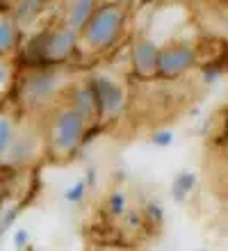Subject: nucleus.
I'll list each match as a JSON object with an SVG mask.
<instances>
[{"label":"nucleus","mask_w":228,"mask_h":251,"mask_svg":"<svg viewBox=\"0 0 228 251\" xmlns=\"http://www.w3.org/2000/svg\"><path fill=\"white\" fill-rule=\"evenodd\" d=\"M62 130H59V137H62V144H73L80 135V128H82V121H80L78 114H66L64 119H62V126H59Z\"/></svg>","instance_id":"obj_2"},{"label":"nucleus","mask_w":228,"mask_h":251,"mask_svg":"<svg viewBox=\"0 0 228 251\" xmlns=\"http://www.w3.org/2000/svg\"><path fill=\"white\" fill-rule=\"evenodd\" d=\"M119 12H114V9H105L101 16H98L96 21H94V25H91L89 30V39L96 44V46H101V44H107V41L117 34V27H119Z\"/></svg>","instance_id":"obj_1"},{"label":"nucleus","mask_w":228,"mask_h":251,"mask_svg":"<svg viewBox=\"0 0 228 251\" xmlns=\"http://www.w3.org/2000/svg\"><path fill=\"white\" fill-rule=\"evenodd\" d=\"M89 5H91V0H80L78 2V9L73 12V21H76V23H82V21H85V16L89 14Z\"/></svg>","instance_id":"obj_4"},{"label":"nucleus","mask_w":228,"mask_h":251,"mask_svg":"<svg viewBox=\"0 0 228 251\" xmlns=\"http://www.w3.org/2000/svg\"><path fill=\"white\" fill-rule=\"evenodd\" d=\"M189 60H192L189 50L178 48V50H171L169 55H164V57H162V66H164V71H178V69H182V66H187Z\"/></svg>","instance_id":"obj_3"}]
</instances>
